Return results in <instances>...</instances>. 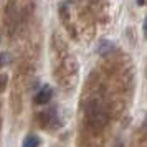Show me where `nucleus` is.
<instances>
[{
  "label": "nucleus",
  "instance_id": "1",
  "mask_svg": "<svg viewBox=\"0 0 147 147\" xmlns=\"http://www.w3.org/2000/svg\"><path fill=\"white\" fill-rule=\"evenodd\" d=\"M84 116H86L88 122L93 127H96V129L102 127L107 121L106 109H104V106H102L101 102H98V101H91V102L88 104L86 109H84Z\"/></svg>",
  "mask_w": 147,
  "mask_h": 147
},
{
  "label": "nucleus",
  "instance_id": "2",
  "mask_svg": "<svg viewBox=\"0 0 147 147\" xmlns=\"http://www.w3.org/2000/svg\"><path fill=\"white\" fill-rule=\"evenodd\" d=\"M51 94H53L51 88L43 86L40 91H38V94L35 96V102H36V104H47V102H50V99H51Z\"/></svg>",
  "mask_w": 147,
  "mask_h": 147
},
{
  "label": "nucleus",
  "instance_id": "3",
  "mask_svg": "<svg viewBox=\"0 0 147 147\" xmlns=\"http://www.w3.org/2000/svg\"><path fill=\"white\" fill-rule=\"evenodd\" d=\"M38 146V137L35 136H28L27 139L23 140V147H36Z\"/></svg>",
  "mask_w": 147,
  "mask_h": 147
},
{
  "label": "nucleus",
  "instance_id": "4",
  "mask_svg": "<svg viewBox=\"0 0 147 147\" xmlns=\"http://www.w3.org/2000/svg\"><path fill=\"white\" fill-rule=\"evenodd\" d=\"M144 33L147 36V17H146V20H144Z\"/></svg>",
  "mask_w": 147,
  "mask_h": 147
}]
</instances>
